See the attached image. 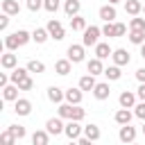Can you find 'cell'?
<instances>
[{
	"label": "cell",
	"instance_id": "cell-13",
	"mask_svg": "<svg viewBox=\"0 0 145 145\" xmlns=\"http://www.w3.org/2000/svg\"><path fill=\"white\" fill-rule=\"evenodd\" d=\"M93 95H95V100H109V95H111L109 82H97L95 88H93Z\"/></svg>",
	"mask_w": 145,
	"mask_h": 145
},
{
	"label": "cell",
	"instance_id": "cell-47",
	"mask_svg": "<svg viewBox=\"0 0 145 145\" xmlns=\"http://www.w3.org/2000/svg\"><path fill=\"white\" fill-rule=\"evenodd\" d=\"M138 48H140V57H143V59H145V43H140V45H138Z\"/></svg>",
	"mask_w": 145,
	"mask_h": 145
},
{
	"label": "cell",
	"instance_id": "cell-24",
	"mask_svg": "<svg viewBox=\"0 0 145 145\" xmlns=\"http://www.w3.org/2000/svg\"><path fill=\"white\" fill-rule=\"evenodd\" d=\"M122 66H118V63H113V66H109V68H104V77L109 79V82H118L120 77H122V70H120Z\"/></svg>",
	"mask_w": 145,
	"mask_h": 145
},
{
	"label": "cell",
	"instance_id": "cell-2",
	"mask_svg": "<svg viewBox=\"0 0 145 145\" xmlns=\"http://www.w3.org/2000/svg\"><path fill=\"white\" fill-rule=\"evenodd\" d=\"M29 41H32V34L25 32V29H18V32H11L9 36H5V48L7 50H18Z\"/></svg>",
	"mask_w": 145,
	"mask_h": 145
},
{
	"label": "cell",
	"instance_id": "cell-26",
	"mask_svg": "<svg viewBox=\"0 0 145 145\" xmlns=\"http://www.w3.org/2000/svg\"><path fill=\"white\" fill-rule=\"evenodd\" d=\"M84 136H86L91 143H95V140H100V136H102V134H100V127L91 122V125H86V127H84Z\"/></svg>",
	"mask_w": 145,
	"mask_h": 145
},
{
	"label": "cell",
	"instance_id": "cell-30",
	"mask_svg": "<svg viewBox=\"0 0 145 145\" xmlns=\"http://www.w3.org/2000/svg\"><path fill=\"white\" fill-rule=\"evenodd\" d=\"M111 54H113V50H111L109 43H97V45H95V57H100V59H109Z\"/></svg>",
	"mask_w": 145,
	"mask_h": 145
},
{
	"label": "cell",
	"instance_id": "cell-7",
	"mask_svg": "<svg viewBox=\"0 0 145 145\" xmlns=\"http://www.w3.org/2000/svg\"><path fill=\"white\" fill-rule=\"evenodd\" d=\"M45 129H48L52 136H59V134H63V129H66V125H63V118H61V116H57V118H50V120L45 122Z\"/></svg>",
	"mask_w": 145,
	"mask_h": 145
},
{
	"label": "cell",
	"instance_id": "cell-8",
	"mask_svg": "<svg viewBox=\"0 0 145 145\" xmlns=\"http://www.w3.org/2000/svg\"><path fill=\"white\" fill-rule=\"evenodd\" d=\"M118 138H120V143H134V140H136V127H131V125H120Z\"/></svg>",
	"mask_w": 145,
	"mask_h": 145
},
{
	"label": "cell",
	"instance_id": "cell-15",
	"mask_svg": "<svg viewBox=\"0 0 145 145\" xmlns=\"http://www.w3.org/2000/svg\"><path fill=\"white\" fill-rule=\"evenodd\" d=\"M111 59H113V63H118V66H129V61H131V57H129V52H127L125 48H118V50H113Z\"/></svg>",
	"mask_w": 145,
	"mask_h": 145
},
{
	"label": "cell",
	"instance_id": "cell-21",
	"mask_svg": "<svg viewBox=\"0 0 145 145\" xmlns=\"http://www.w3.org/2000/svg\"><path fill=\"white\" fill-rule=\"evenodd\" d=\"M79 9H82V2H79V0H66V2H63V11H66V16H68V18L77 16V14H79Z\"/></svg>",
	"mask_w": 145,
	"mask_h": 145
},
{
	"label": "cell",
	"instance_id": "cell-5",
	"mask_svg": "<svg viewBox=\"0 0 145 145\" xmlns=\"http://www.w3.org/2000/svg\"><path fill=\"white\" fill-rule=\"evenodd\" d=\"M82 131H84V127L79 125V120H68V122H66L63 134H66V138H68V140H77V138L82 136Z\"/></svg>",
	"mask_w": 145,
	"mask_h": 145
},
{
	"label": "cell",
	"instance_id": "cell-43",
	"mask_svg": "<svg viewBox=\"0 0 145 145\" xmlns=\"http://www.w3.org/2000/svg\"><path fill=\"white\" fill-rule=\"evenodd\" d=\"M127 34V25L125 23H116V36H125Z\"/></svg>",
	"mask_w": 145,
	"mask_h": 145
},
{
	"label": "cell",
	"instance_id": "cell-40",
	"mask_svg": "<svg viewBox=\"0 0 145 145\" xmlns=\"http://www.w3.org/2000/svg\"><path fill=\"white\" fill-rule=\"evenodd\" d=\"M134 116L140 118V120H145V100H140V102L134 106Z\"/></svg>",
	"mask_w": 145,
	"mask_h": 145
},
{
	"label": "cell",
	"instance_id": "cell-33",
	"mask_svg": "<svg viewBox=\"0 0 145 145\" xmlns=\"http://www.w3.org/2000/svg\"><path fill=\"white\" fill-rule=\"evenodd\" d=\"M27 75H29V70H27V66H25V68H14V70L9 72V79H11L14 84H18V82H20L23 77H27Z\"/></svg>",
	"mask_w": 145,
	"mask_h": 145
},
{
	"label": "cell",
	"instance_id": "cell-3",
	"mask_svg": "<svg viewBox=\"0 0 145 145\" xmlns=\"http://www.w3.org/2000/svg\"><path fill=\"white\" fill-rule=\"evenodd\" d=\"M100 34H102V27H97V25H88L86 29H84V36H82V43L86 45V48H95L100 41Z\"/></svg>",
	"mask_w": 145,
	"mask_h": 145
},
{
	"label": "cell",
	"instance_id": "cell-35",
	"mask_svg": "<svg viewBox=\"0 0 145 145\" xmlns=\"http://www.w3.org/2000/svg\"><path fill=\"white\" fill-rule=\"evenodd\" d=\"M102 36L116 39V23H113V20H111V23H104V27H102Z\"/></svg>",
	"mask_w": 145,
	"mask_h": 145
},
{
	"label": "cell",
	"instance_id": "cell-31",
	"mask_svg": "<svg viewBox=\"0 0 145 145\" xmlns=\"http://www.w3.org/2000/svg\"><path fill=\"white\" fill-rule=\"evenodd\" d=\"M129 43L134 45L145 43V29H129Z\"/></svg>",
	"mask_w": 145,
	"mask_h": 145
},
{
	"label": "cell",
	"instance_id": "cell-28",
	"mask_svg": "<svg viewBox=\"0 0 145 145\" xmlns=\"http://www.w3.org/2000/svg\"><path fill=\"white\" fill-rule=\"evenodd\" d=\"M95 84H97V82H95V75H91V72L84 75V77H79V88H82V91H93Z\"/></svg>",
	"mask_w": 145,
	"mask_h": 145
},
{
	"label": "cell",
	"instance_id": "cell-49",
	"mask_svg": "<svg viewBox=\"0 0 145 145\" xmlns=\"http://www.w3.org/2000/svg\"><path fill=\"white\" fill-rule=\"evenodd\" d=\"M143 134H145V120H143Z\"/></svg>",
	"mask_w": 145,
	"mask_h": 145
},
{
	"label": "cell",
	"instance_id": "cell-20",
	"mask_svg": "<svg viewBox=\"0 0 145 145\" xmlns=\"http://www.w3.org/2000/svg\"><path fill=\"white\" fill-rule=\"evenodd\" d=\"M50 136H52V134H50L48 129H39V131L32 134V143H34V145H48V143H50Z\"/></svg>",
	"mask_w": 145,
	"mask_h": 145
},
{
	"label": "cell",
	"instance_id": "cell-1",
	"mask_svg": "<svg viewBox=\"0 0 145 145\" xmlns=\"http://www.w3.org/2000/svg\"><path fill=\"white\" fill-rule=\"evenodd\" d=\"M57 116H61L63 120H84V116H86V111L79 106V104H70V102H61L59 104V109H57Z\"/></svg>",
	"mask_w": 145,
	"mask_h": 145
},
{
	"label": "cell",
	"instance_id": "cell-11",
	"mask_svg": "<svg viewBox=\"0 0 145 145\" xmlns=\"http://www.w3.org/2000/svg\"><path fill=\"white\" fill-rule=\"evenodd\" d=\"M14 111H16V116H29L32 113V102L27 97H18L14 102Z\"/></svg>",
	"mask_w": 145,
	"mask_h": 145
},
{
	"label": "cell",
	"instance_id": "cell-39",
	"mask_svg": "<svg viewBox=\"0 0 145 145\" xmlns=\"http://www.w3.org/2000/svg\"><path fill=\"white\" fill-rule=\"evenodd\" d=\"M129 29H145V18L134 16V18L129 20Z\"/></svg>",
	"mask_w": 145,
	"mask_h": 145
},
{
	"label": "cell",
	"instance_id": "cell-19",
	"mask_svg": "<svg viewBox=\"0 0 145 145\" xmlns=\"http://www.w3.org/2000/svg\"><path fill=\"white\" fill-rule=\"evenodd\" d=\"M131 118H134V113H131L129 109H125V106H120V109L116 111V116H113V120H116L118 125H129Z\"/></svg>",
	"mask_w": 145,
	"mask_h": 145
},
{
	"label": "cell",
	"instance_id": "cell-18",
	"mask_svg": "<svg viewBox=\"0 0 145 145\" xmlns=\"http://www.w3.org/2000/svg\"><path fill=\"white\" fill-rule=\"evenodd\" d=\"M82 97H84V91L77 86V88H68L66 91V102H70V104H82Z\"/></svg>",
	"mask_w": 145,
	"mask_h": 145
},
{
	"label": "cell",
	"instance_id": "cell-48",
	"mask_svg": "<svg viewBox=\"0 0 145 145\" xmlns=\"http://www.w3.org/2000/svg\"><path fill=\"white\" fill-rule=\"evenodd\" d=\"M109 2H111V5H118V2H120V0H109Z\"/></svg>",
	"mask_w": 145,
	"mask_h": 145
},
{
	"label": "cell",
	"instance_id": "cell-12",
	"mask_svg": "<svg viewBox=\"0 0 145 145\" xmlns=\"http://www.w3.org/2000/svg\"><path fill=\"white\" fill-rule=\"evenodd\" d=\"M16 63H18V57L14 54V50H7V52L0 57V66H2L5 70H14Z\"/></svg>",
	"mask_w": 145,
	"mask_h": 145
},
{
	"label": "cell",
	"instance_id": "cell-37",
	"mask_svg": "<svg viewBox=\"0 0 145 145\" xmlns=\"http://www.w3.org/2000/svg\"><path fill=\"white\" fill-rule=\"evenodd\" d=\"M0 143H2V145H14V143H16V136L7 129V131H2V134H0Z\"/></svg>",
	"mask_w": 145,
	"mask_h": 145
},
{
	"label": "cell",
	"instance_id": "cell-32",
	"mask_svg": "<svg viewBox=\"0 0 145 145\" xmlns=\"http://www.w3.org/2000/svg\"><path fill=\"white\" fill-rule=\"evenodd\" d=\"M27 70H29V72L41 75V72H45V63H43V61H39V59H29V61H27Z\"/></svg>",
	"mask_w": 145,
	"mask_h": 145
},
{
	"label": "cell",
	"instance_id": "cell-42",
	"mask_svg": "<svg viewBox=\"0 0 145 145\" xmlns=\"http://www.w3.org/2000/svg\"><path fill=\"white\" fill-rule=\"evenodd\" d=\"M9 18H11V16L2 11V16H0V29H2V32H7V27H9Z\"/></svg>",
	"mask_w": 145,
	"mask_h": 145
},
{
	"label": "cell",
	"instance_id": "cell-4",
	"mask_svg": "<svg viewBox=\"0 0 145 145\" xmlns=\"http://www.w3.org/2000/svg\"><path fill=\"white\" fill-rule=\"evenodd\" d=\"M84 48H86L84 43H82V45H77V43L68 45V52H66V54H68V59H70L72 63H82V61L86 59V52H84Z\"/></svg>",
	"mask_w": 145,
	"mask_h": 145
},
{
	"label": "cell",
	"instance_id": "cell-29",
	"mask_svg": "<svg viewBox=\"0 0 145 145\" xmlns=\"http://www.w3.org/2000/svg\"><path fill=\"white\" fill-rule=\"evenodd\" d=\"M86 27H88V25H86V18H82L79 14L70 18V29H72V32H84Z\"/></svg>",
	"mask_w": 145,
	"mask_h": 145
},
{
	"label": "cell",
	"instance_id": "cell-45",
	"mask_svg": "<svg viewBox=\"0 0 145 145\" xmlns=\"http://www.w3.org/2000/svg\"><path fill=\"white\" fill-rule=\"evenodd\" d=\"M9 82H11V79H9V75H7V72H0V88H2V86H7Z\"/></svg>",
	"mask_w": 145,
	"mask_h": 145
},
{
	"label": "cell",
	"instance_id": "cell-38",
	"mask_svg": "<svg viewBox=\"0 0 145 145\" xmlns=\"http://www.w3.org/2000/svg\"><path fill=\"white\" fill-rule=\"evenodd\" d=\"M59 0H43V9L45 11H50V14H57V9H59Z\"/></svg>",
	"mask_w": 145,
	"mask_h": 145
},
{
	"label": "cell",
	"instance_id": "cell-17",
	"mask_svg": "<svg viewBox=\"0 0 145 145\" xmlns=\"http://www.w3.org/2000/svg\"><path fill=\"white\" fill-rule=\"evenodd\" d=\"M70 70H72V61H70L68 57H66V59H59V61L54 63V72H57V75H61V77H66Z\"/></svg>",
	"mask_w": 145,
	"mask_h": 145
},
{
	"label": "cell",
	"instance_id": "cell-46",
	"mask_svg": "<svg viewBox=\"0 0 145 145\" xmlns=\"http://www.w3.org/2000/svg\"><path fill=\"white\" fill-rule=\"evenodd\" d=\"M136 79L138 82H145V68H138L136 70Z\"/></svg>",
	"mask_w": 145,
	"mask_h": 145
},
{
	"label": "cell",
	"instance_id": "cell-10",
	"mask_svg": "<svg viewBox=\"0 0 145 145\" xmlns=\"http://www.w3.org/2000/svg\"><path fill=\"white\" fill-rule=\"evenodd\" d=\"M136 93H131V91H122L120 95H118V104L120 106H125V109H134L136 106Z\"/></svg>",
	"mask_w": 145,
	"mask_h": 145
},
{
	"label": "cell",
	"instance_id": "cell-23",
	"mask_svg": "<svg viewBox=\"0 0 145 145\" xmlns=\"http://www.w3.org/2000/svg\"><path fill=\"white\" fill-rule=\"evenodd\" d=\"M86 70H88L91 75H104V66H102V59H100V57L91 59V61L86 63Z\"/></svg>",
	"mask_w": 145,
	"mask_h": 145
},
{
	"label": "cell",
	"instance_id": "cell-36",
	"mask_svg": "<svg viewBox=\"0 0 145 145\" xmlns=\"http://www.w3.org/2000/svg\"><path fill=\"white\" fill-rule=\"evenodd\" d=\"M18 88H20V91H32V88H34V79H32L29 75L23 77V79L18 82Z\"/></svg>",
	"mask_w": 145,
	"mask_h": 145
},
{
	"label": "cell",
	"instance_id": "cell-34",
	"mask_svg": "<svg viewBox=\"0 0 145 145\" xmlns=\"http://www.w3.org/2000/svg\"><path fill=\"white\" fill-rule=\"evenodd\" d=\"M7 129H9V131H11L14 136H16V140H23V138H25V134H27L23 125H9Z\"/></svg>",
	"mask_w": 145,
	"mask_h": 145
},
{
	"label": "cell",
	"instance_id": "cell-27",
	"mask_svg": "<svg viewBox=\"0 0 145 145\" xmlns=\"http://www.w3.org/2000/svg\"><path fill=\"white\" fill-rule=\"evenodd\" d=\"M48 39H50L48 27H36V29L32 32V41H34V43H45Z\"/></svg>",
	"mask_w": 145,
	"mask_h": 145
},
{
	"label": "cell",
	"instance_id": "cell-14",
	"mask_svg": "<svg viewBox=\"0 0 145 145\" xmlns=\"http://www.w3.org/2000/svg\"><path fill=\"white\" fill-rule=\"evenodd\" d=\"M100 18L104 20V23H111V20H116V16H118V11H116V5H104V7H100Z\"/></svg>",
	"mask_w": 145,
	"mask_h": 145
},
{
	"label": "cell",
	"instance_id": "cell-6",
	"mask_svg": "<svg viewBox=\"0 0 145 145\" xmlns=\"http://www.w3.org/2000/svg\"><path fill=\"white\" fill-rule=\"evenodd\" d=\"M48 32H50V39H54V41H61L63 36H66V29H63V25L57 20V18H52V20H48Z\"/></svg>",
	"mask_w": 145,
	"mask_h": 145
},
{
	"label": "cell",
	"instance_id": "cell-22",
	"mask_svg": "<svg viewBox=\"0 0 145 145\" xmlns=\"http://www.w3.org/2000/svg\"><path fill=\"white\" fill-rule=\"evenodd\" d=\"M125 11L129 16H138L143 11V2L140 0H125Z\"/></svg>",
	"mask_w": 145,
	"mask_h": 145
},
{
	"label": "cell",
	"instance_id": "cell-16",
	"mask_svg": "<svg viewBox=\"0 0 145 145\" xmlns=\"http://www.w3.org/2000/svg\"><path fill=\"white\" fill-rule=\"evenodd\" d=\"M45 95H48V100H50V102H54V104H61V102L66 100V91H61L59 86H50Z\"/></svg>",
	"mask_w": 145,
	"mask_h": 145
},
{
	"label": "cell",
	"instance_id": "cell-25",
	"mask_svg": "<svg viewBox=\"0 0 145 145\" xmlns=\"http://www.w3.org/2000/svg\"><path fill=\"white\" fill-rule=\"evenodd\" d=\"M2 11L9 14V16H18V14H20L18 0H2Z\"/></svg>",
	"mask_w": 145,
	"mask_h": 145
},
{
	"label": "cell",
	"instance_id": "cell-9",
	"mask_svg": "<svg viewBox=\"0 0 145 145\" xmlns=\"http://www.w3.org/2000/svg\"><path fill=\"white\" fill-rule=\"evenodd\" d=\"M18 84H14V82H9L7 86H2V100L5 102H16L18 100Z\"/></svg>",
	"mask_w": 145,
	"mask_h": 145
},
{
	"label": "cell",
	"instance_id": "cell-44",
	"mask_svg": "<svg viewBox=\"0 0 145 145\" xmlns=\"http://www.w3.org/2000/svg\"><path fill=\"white\" fill-rule=\"evenodd\" d=\"M136 95H138V100H145V82H140V86L136 88Z\"/></svg>",
	"mask_w": 145,
	"mask_h": 145
},
{
	"label": "cell",
	"instance_id": "cell-50",
	"mask_svg": "<svg viewBox=\"0 0 145 145\" xmlns=\"http://www.w3.org/2000/svg\"><path fill=\"white\" fill-rule=\"evenodd\" d=\"M143 14H145V2H143Z\"/></svg>",
	"mask_w": 145,
	"mask_h": 145
},
{
	"label": "cell",
	"instance_id": "cell-41",
	"mask_svg": "<svg viewBox=\"0 0 145 145\" xmlns=\"http://www.w3.org/2000/svg\"><path fill=\"white\" fill-rule=\"evenodd\" d=\"M25 5H27V9H29V11H39V9L43 7V0H27Z\"/></svg>",
	"mask_w": 145,
	"mask_h": 145
}]
</instances>
